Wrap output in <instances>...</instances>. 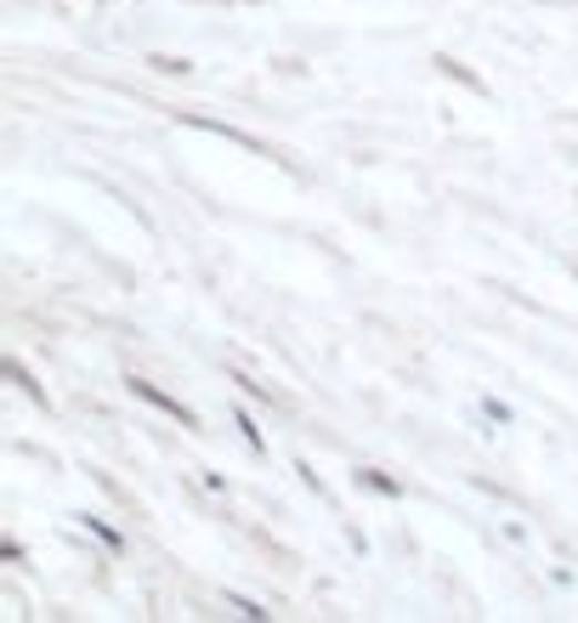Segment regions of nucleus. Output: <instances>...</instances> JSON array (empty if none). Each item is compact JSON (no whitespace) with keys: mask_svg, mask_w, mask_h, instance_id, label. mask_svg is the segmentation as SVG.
Returning <instances> with one entry per match:
<instances>
[{"mask_svg":"<svg viewBox=\"0 0 578 623\" xmlns=\"http://www.w3.org/2000/svg\"><path fill=\"white\" fill-rule=\"evenodd\" d=\"M227 606H233L238 617H256V623H261V617H272V612H267L261 601H250V595H233V590H227Z\"/></svg>","mask_w":578,"mask_h":623,"instance_id":"9b49d317","label":"nucleus"},{"mask_svg":"<svg viewBox=\"0 0 578 623\" xmlns=\"http://www.w3.org/2000/svg\"><path fill=\"white\" fill-rule=\"evenodd\" d=\"M74 521H80V527H85V533H91L96 544H103L109 555H125V533H120V527H114L109 516H91V510H80Z\"/></svg>","mask_w":578,"mask_h":623,"instance_id":"423d86ee","label":"nucleus"},{"mask_svg":"<svg viewBox=\"0 0 578 623\" xmlns=\"http://www.w3.org/2000/svg\"><path fill=\"white\" fill-rule=\"evenodd\" d=\"M0 374H7V380H12V386H18V392H23V397H29L34 408H45V414H52V397H45V392L34 386V374H29V368H23L18 357H7V363H0Z\"/></svg>","mask_w":578,"mask_h":623,"instance_id":"0eeeda50","label":"nucleus"},{"mask_svg":"<svg viewBox=\"0 0 578 623\" xmlns=\"http://www.w3.org/2000/svg\"><path fill=\"white\" fill-rule=\"evenodd\" d=\"M199 476H205V494H216V499H221V494H233L221 470H199Z\"/></svg>","mask_w":578,"mask_h":623,"instance_id":"ddd939ff","label":"nucleus"},{"mask_svg":"<svg viewBox=\"0 0 578 623\" xmlns=\"http://www.w3.org/2000/svg\"><path fill=\"white\" fill-rule=\"evenodd\" d=\"M227 380H233V386H245V397H256V403H278V397H272V386H256V380H250V374H238V368H227Z\"/></svg>","mask_w":578,"mask_h":623,"instance_id":"9d476101","label":"nucleus"},{"mask_svg":"<svg viewBox=\"0 0 578 623\" xmlns=\"http://www.w3.org/2000/svg\"><path fill=\"white\" fill-rule=\"evenodd\" d=\"M233 430H238V437H245V448H250L256 459H267V454H272V443H267L261 419L250 414V403H233Z\"/></svg>","mask_w":578,"mask_h":623,"instance_id":"20e7f679","label":"nucleus"},{"mask_svg":"<svg viewBox=\"0 0 578 623\" xmlns=\"http://www.w3.org/2000/svg\"><path fill=\"white\" fill-rule=\"evenodd\" d=\"M176 125H193V131H210V136H227V142H238V148H250V154H261V159H278L261 136H250L245 125H227V120H205V114H171Z\"/></svg>","mask_w":578,"mask_h":623,"instance_id":"f03ea898","label":"nucleus"},{"mask_svg":"<svg viewBox=\"0 0 578 623\" xmlns=\"http://www.w3.org/2000/svg\"><path fill=\"white\" fill-rule=\"evenodd\" d=\"M148 69H154L159 80H187V74H193V63H187V58H165V52H154V58H148Z\"/></svg>","mask_w":578,"mask_h":623,"instance_id":"1a4fd4ad","label":"nucleus"},{"mask_svg":"<svg viewBox=\"0 0 578 623\" xmlns=\"http://www.w3.org/2000/svg\"><path fill=\"white\" fill-rule=\"evenodd\" d=\"M0 561H12V567H18V561H23V544H18V539H7V544H0Z\"/></svg>","mask_w":578,"mask_h":623,"instance_id":"4468645a","label":"nucleus"},{"mask_svg":"<svg viewBox=\"0 0 578 623\" xmlns=\"http://www.w3.org/2000/svg\"><path fill=\"white\" fill-rule=\"evenodd\" d=\"M572 272H578V261H572Z\"/></svg>","mask_w":578,"mask_h":623,"instance_id":"2eb2a0df","label":"nucleus"},{"mask_svg":"<svg viewBox=\"0 0 578 623\" xmlns=\"http://www.w3.org/2000/svg\"><path fill=\"white\" fill-rule=\"evenodd\" d=\"M352 482H358L363 494H374V499H409V482H398V476L380 470V465H358Z\"/></svg>","mask_w":578,"mask_h":623,"instance_id":"7ed1b4c3","label":"nucleus"},{"mask_svg":"<svg viewBox=\"0 0 578 623\" xmlns=\"http://www.w3.org/2000/svg\"><path fill=\"white\" fill-rule=\"evenodd\" d=\"M296 476H301V482H307V488H312V494H318V499H329V488H323V482H318V470H312V465H307V459H296Z\"/></svg>","mask_w":578,"mask_h":623,"instance_id":"f8f14e48","label":"nucleus"},{"mask_svg":"<svg viewBox=\"0 0 578 623\" xmlns=\"http://www.w3.org/2000/svg\"><path fill=\"white\" fill-rule=\"evenodd\" d=\"M482 414H488V425H499V430L516 425V408H510L505 397H494V392H482Z\"/></svg>","mask_w":578,"mask_h":623,"instance_id":"6e6552de","label":"nucleus"},{"mask_svg":"<svg viewBox=\"0 0 578 623\" xmlns=\"http://www.w3.org/2000/svg\"><path fill=\"white\" fill-rule=\"evenodd\" d=\"M125 392H131L136 403H148V408H159V414H171V419H176L182 430H199V414H193V408H187L182 397H171V392H159V386H154V380H142V374H131V380H125Z\"/></svg>","mask_w":578,"mask_h":623,"instance_id":"f257e3e1","label":"nucleus"},{"mask_svg":"<svg viewBox=\"0 0 578 623\" xmlns=\"http://www.w3.org/2000/svg\"><path fill=\"white\" fill-rule=\"evenodd\" d=\"M431 69H437L443 80H454V85H465L471 91V97H488V80H482V74H471L460 58H448V52H437V58H431Z\"/></svg>","mask_w":578,"mask_h":623,"instance_id":"39448f33","label":"nucleus"}]
</instances>
